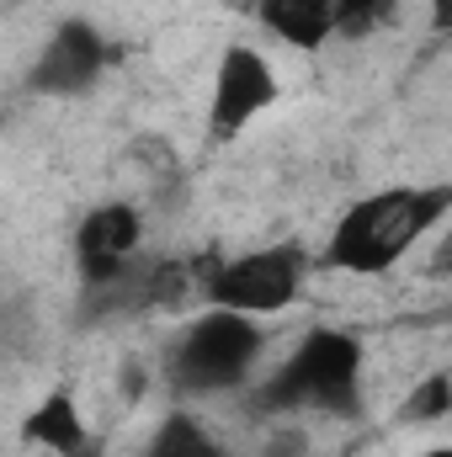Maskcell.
Returning a JSON list of instances; mask_svg holds the SVG:
<instances>
[{"label": "cell", "instance_id": "1", "mask_svg": "<svg viewBox=\"0 0 452 457\" xmlns=\"http://www.w3.org/2000/svg\"><path fill=\"white\" fill-rule=\"evenodd\" d=\"M448 213H452V187H389V192L356 197L331 228L325 266L351 271V277H383Z\"/></svg>", "mask_w": 452, "mask_h": 457}, {"label": "cell", "instance_id": "12", "mask_svg": "<svg viewBox=\"0 0 452 457\" xmlns=\"http://www.w3.org/2000/svg\"><path fill=\"white\" fill-rule=\"evenodd\" d=\"M399 415H405V420H442V415H452V372L421 378V383L410 388V399H405Z\"/></svg>", "mask_w": 452, "mask_h": 457}, {"label": "cell", "instance_id": "6", "mask_svg": "<svg viewBox=\"0 0 452 457\" xmlns=\"http://www.w3.org/2000/svg\"><path fill=\"white\" fill-rule=\"evenodd\" d=\"M138 239H144V219L133 203H102L91 208L80 228H75V271L86 282V293L113 287L138 266Z\"/></svg>", "mask_w": 452, "mask_h": 457}, {"label": "cell", "instance_id": "15", "mask_svg": "<svg viewBox=\"0 0 452 457\" xmlns=\"http://www.w3.org/2000/svg\"><path fill=\"white\" fill-rule=\"evenodd\" d=\"M431 27L437 32H452V0H431Z\"/></svg>", "mask_w": 452, "mask_h": 457}, {"label": "cell", "instance_id": "16", "mask_svg": "<svg viewBox=\"0 0 452 457\" xmlns=\"http://www.w3.org/2000/svg\"><path fill=\"white\" fill-rule=\"evenodd\" d=\"M421 457H452V442H448V447H426Z\"/></svg>", "mask_w": 452, "mask_h": 457}, {"label": "cell", "instance_id": "2", "mask_svg": "<svg viewBox=\"0 0 452 457\" xmlns=\"http://www.w3.org/2000/svg\"><path fill=\"white\" fill-rule=\"evenodd\" d=\"M362 361L367 351L351 330L314 325L293 356L255 388V410H325V415H362Z\"/></svg>", "mask_w": 452, "mask_h": 457}, {"label": "cell", "instance_id": "11", "mask_svg": "<svg viewBox=\"0 0 452 457\" xmlns=\"http://www.w3.org/2000/svg\"><path fill=\"white\" fill-rule=\"evenodd\" d=\"M399 0H336V32L340 37H367L383 21H394Z\"/></svg>", "mask_w": 452, "mask_h": 457}, {"label": "cell", "instance_id": "7", "mask_svg": "<svg viewBox=\"0 0 452 457\" xmlns=\"http://www.w3.org/2000/svg\"><path fill=\"white\" fill-rule=\"evenodd\" d=\"M277 102V75L250 43H229L219 70H213V96H208V133L229 144L245 122L266 112Z\"/></svg>", "mask_w": 452, "mask_h": 457}, {"label": "cell", "instance_id": "4", "mask_svg": "<svg viewBox=\"0 0 452 457\" xmlns=\"http://www.w3.org/2000/svg\"><path fill=\"white\" fill-rule=\"evenodd\" d=\"M309 277V250L282 239V245H261L245 255H229L208 271V303L213 309H234V314H282L298 303Z\"/></svg>", "mask_w": 452, "mask_h": 457}, {"label": "cell", "instance_id": "13", "mask_svg": "<svg viewBox=\"0 0 452 457\" xmlns=\"http://www.w3.org/2000/svg\"><path fill=\"white\" fill-rule=\"evenodd\" d=\"M426 277H437V282H452V234L431 250V266H426Z\"/></svg>", "mask_w": 452, "mask_h": 457}, {"label": "cell", "instance_id": "9", "mask_svg": "<svg viewBox=\"0 0 452 457\" xmlns=\"http://www.w3.org/2000/svg\"><path fill=\"white\" fill-rule=\"evenodd\" d=\"M255 16L288 48L320 54L336 37V0H255Z\"/></svg>", "mask_w": 452, "mask_h": 457}, {"label": "cell", "instance_id": "3", "mask_svg": "<svg viewBox=\"0 0 452 457\" xmlns=\"http://www.w3.org/2000/svg\"><path fill=\"white\" fill-rule=\"evenodd\" d=\"M261 345H266V336L250 314L208 309L203 320L187 325V336L165 356V378L181 394H229L255 372Z\"/></svg>", "mask_w": 452, "mask_h": 457}, {"label": "cell", "instance_id": "17", "mask_svg": "<svg viewBox=\"0 0 452 457\" xmlns=\"http://www.w3.org/2000/svg\"><path fill=\"white\" fill-rule=\"evenodd\" d=\"M448 320H452V309H448Z\"/></svg>", "mask_w": 452, "mask_h": 457}, {"label": "cell", "instance_id": "5", "mask_svg": "<svg viewBox=\"0 0 452 457\" xmlns=\"http://www.w3.org/2000/svg\"><path fill=\"white\" fill-rule=\"evenodd\" d=\"M107 59H113V54H107V37H102L86 16H70V21H59V27L48 32L43 54L32 59L27 91H38V96H86V91L102 80Z\"/></svg>", "mask_w": 452, "mask_h": 457}, {"label": "cell", "instance_id": "10", "mask_svg": "<svg viewBox=\"0 0 452 457\" xmlns=\"http://www.w3.org/2000/svg\"><path fill=\"white\" fill-rule=\"evenodd\" d=\"M144 457H224V442H219L197 415L176 410V415H165V420L155 426Z\"/></svg>", "mask_w": 452, "mask_h": 457}, {"label": "cell", "instance_id": "8", "mask_svg": "<svg viewBox=\"0 0 452 457\" xmlns=\"http://www.w3.org/2000/svg\"><path fill=\"white\" fill-rule=\"evenodd\" d=\"M21 442L43 447V453H54V457H102V442L80 420V404H75L70 388H54V394L38 399V410L21 420Z\"/></svg>", "mask_w": 452, "mask_h": 457}, {"label": "cell", "instance_id": "14", "mask_svg": "<svg viewBox=\"0 0 452 457\" xmlns=\"http://www.w3.org/2000/svg\"><path fill=\"white\" fill-rule=\"evenodd\" d=\"M266 457H304V436H293V431L272 436V453H266Z\"/></svg>", "mask_w": 452, "mask_h": 457}]
</instances>
